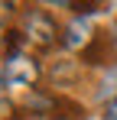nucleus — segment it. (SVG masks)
Here are the masks:
<instances>
[{
  "label": "nucleus",
  "mask_w": 117,
  "mask_h": 120,
  "mask_svg": "<svg viewBox=\"0 0 117 120\" xmlns=\"http://www.w3.org/2000/svg\"><path fill=\"white\" fill-rule=\"evenodd\" d=\"M23 39H26V45H36V49H52L55 42H62V29H58L55 16L49 13V10H42V7H26L23 10Z\"/></svg>",
  "instance_id": "obj_1"
},
{
  "label": "nucleus",
  "mask_w": 117,
  "mask_h": 120,
  "mask_svg": "<svg viewBox=\"0 0 117 120\" xmlns=\"http://www.w3.org/2000/svg\"><path fill=\"white\" fill-rule=\"evenodd\" d=\"M39 75H42L39 62L33 59V55H26V52L3 59V81H7L10 88H33L39 81Z\"/></svg>",
  "instance_id": "obj_2"
},
{
  "label": "nucleus",
  "mask_w": 117,
  "mask_h": 120,
  "mask_svg": "<svg viewBox=\"0 0 117 120\" xmlns=\"http://www.w3.org/2000/svg\"><path fill=\"white\" fill-rule=\"evenodd\" d=\"M81 62L85 65H114L117 62V42L111 29H98L94 39L88 42V49L81 52Z\"/></svg>",
  "instance_id": "obj_3"
},
{
  "label": "nucleus",
  "mask_w": 117,
  "mask_h": 120,
  "mask_svg": "<svg viewBox=\"0 0 117 120\" xmlns=\"http://www.w3.org/2000/svg\"><path fill=\"white\" fill-rule=\"evenodd\" d=\"M91 39H94V29L88 26L85 16H75V20L62 29V45H65V49H81V52H85Z\"/></svg>",
  "instance_id": "obj_4"
},
{
  "label": "nucleus",
  "mask_w": 117,
  "mask_h": 120,
  "mask_svg": "<svg viewBox=\"0 0 117 120\" xmlns=\"http://www.w3.org/2000/svg\"><path fill=\"white\" fill-rule=\"evenodd\" d=\"M85 104L65 98V94H52V120H85Z\"/></svg>",
  "instance_id": "obj_5"
},
{
  "label": "nucleus",
  "mask_w": 117,
  "mask_h": 120,
  "mask_svg": "<svg viewBox=\"0 0 117 120\" xmlns=\"http://www.w3.org/2000/svg\"><path fill=\"white\" fill-rule=\"evenodd\" d=\"M78 75H81V68H78V62H72V59H58V62L49 65L52 84H72V81H78Z\"/></svg>",
  "instance_id": "obj_6"
},
{
  "label": "nucleus",
  "mask_w": 117,
  "mask_h": 120,
  "mask_svg": "<svg viewBox=\"0 0 117 120\" xmlns=\"http://www.w3.org/2000/svg\"><path fill=\"white\" fill-rule=\"evenodd\" d=\"M0 120H20V114H16V104H13V101L0 98Z\"/></svg>",
  "instance_id": "obj_7"
},
{
  "label": "nucleus",
  "mask_w": 117,
  "mask_h": 120,
  "mask_svg": "<svg viewBox=\"0 0 117 120\" xmlns=\"http://www.w3.org/2000/svg\"><path fill=\"white\" fill-rule=\"evenodd\" d=\"M104 120H117V94L104 104Z\"/></svg>",
  "instance_id": "obj_8"
},
{
  "label": "nucleus",
  "mask_w": 117,
  "mask_h": 120,
  "mask_svg": "<svg viewBox=\"0 0 117 120\" xmlns=\"http://www.w3.org/2000/svg\"><path fill=\"white\" fill-rule=\"evenodd\" d=\"M13 10H16L13 3H0V26H3V23H7L10 16H13Z\"/></svg>",
  "instance_id": "obj_9"
},
{
  "label": "nucleus",
  "mask_w": 117,
  "mask_h": 120,
  "mask_svg": "<svg viewBox=\"0 0 117 120\" xmlns=\"http://www.w3.org/2000/svg\"><path fill=\"white\" fill-rule=\"evenodd\" d=\"M0 55L7 59V33H0Z\"/></svg>",
  "instance_id": "obj_10"
},
{
  "label": "nucleus",
  "mask_w": 117,
  "mask_h": 120,
  "mask_svg": "<svg viewBox=\"0 0 117 120\" xmlns=\"http://www.w3.org/2000/svg\"><path fill=\"white\" fill-rule=\"evenodd\" d=\"M3 84H7V81H3V68H0V88H3Z\"/></svg>",
  "instance_id": "obj_11"
}]
</instances>
